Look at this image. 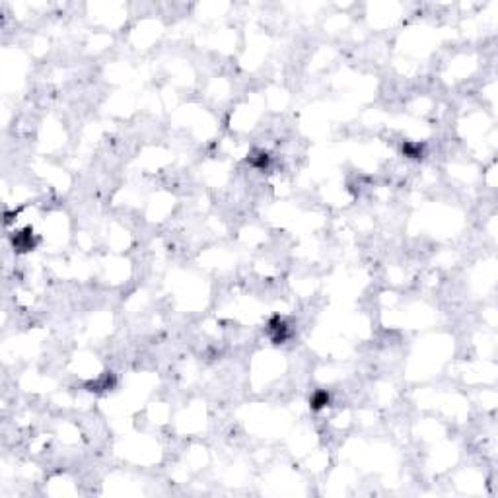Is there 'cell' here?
<instances>
[{
	"mask_svg": "<svg viewBox=\"0 0 498 498\" xmlns=\"http://www.w3.org/2000/svg\"><path fill=\"white\" fill-rule=\"evenodd\" d=\"M329 405V393L320 390V392H316L312 395V399H310V407L314 410H321L323 407H327Z\"/></svg>",
	"mask_w": 498,
	"mask_h": 498,
	"instance_id": "3",
	"label": "cell"
},
{
	"mask_svg": "<svg viewBox=\"0 0 498 498\" xmlns=\"http://www.w3.org/2000/svg\"><path fill=\"white\" fill-rule=\"evenodd\" d=\"M249 162H251V166H255V168H265L268 164V154L267 152H257V154H253L251 158H249Z\"/></svg>",
	"mask_w": 498,
	"mask_h": 498,
	"instance_id": "5",
	"label": "cell"
},
{
	"mask_svg": "<svg viewBox=\"0 0 498 498\" xmlns=\"http://www.w3.org/2000/svg\"><path fill=\"white\" fill-rule=\"evenodd\" d=\"M34 232L30 230H24V232H20V234H16L14 236V248L18 249V251H30V249L34 248V236H32Z\"/></svg>",
	"mask_w": 498,
	"mask_h": 498,
	"instance_id": "2",
	"label": "cell"
},
{
	"mask_svg": "<svg viewBox=\"0 0 498 498\" xmlns=\"http://www.w3.org/2000/svg\"><path fill=\"white\" fill-rule=\"evenodd\" d=\"M268 335L272 338V342H276V344H280V342H284L286 338L290 337V329H288V325H286V321L282 318H272V320L268 321Z\"/></svg>",
	"mask_w": 498,
	"mask_h": 498,
	"instance_id": "1",
	"label": "cell"
},
{
	"mask_svg": "<svg viewBox=\"0 0 498 498\" xmlns=\"http://www.w3.org/2000/svg\"><path fill=\"white\" fill-rule=\"evenodd\" d=\"M403 152H405V156H409V158H420V156H422V144L405 142L403 144Z\"/></svg>",
	"mask_w": 498,
	"mask_h": 498,
	"instance_id": "4",
	"label": "cell"
}]
</instances>
